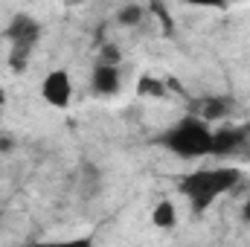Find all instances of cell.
I'll list each match as a JSON object with an SVG mask.
<instances>
[{
	"label": "cell",
	"mask_w": 250,
	"mask_h": 247,
	"mask_svg": "<svg viewBox=\"0 0 250 247\" xmlns=\"http://www.w3.org/2000/svg\"><path fill=\"white\" fill-rule=\"evenodd\" d=\"M245 181V169L236 163H209L187 172L178 181V195L187 201L192 215H204L212 209L215 201L233 195Z\"/></svg>",
	"instance_id": "1"
},
{
	"label": "cell",
	"mask_w": 250,
	"mask_h": 247,
	"mask_svg": "<svg viewBox=\"0 0 250 247\" xmlns=\"http://www.w3.org/2000/svg\"><path fill=\"white\" fill-rule=\"evenodd\" d=\"M146 6H140V3H125L117 9V23L120 26H140L143 21H146Z\"/></svg>",
	"instance_id": "10"
},
{
	"label": "cell",
	"mask_w": 250,
	"mask_h": 247,
	"mask_svg": "<svg viewBox=\"0 0 250 247\" xmlns=\"http://www.w3.org/2000/svg\"><path fill=\"white\" fill-rule=\"evenodd\" d=\"M38 96L47 108L53 111H67L76 99V84H73V76L67 67H53L44 73L41 84H38Z\"/></svg>",
	"instance_id": "3"
},
{
	"label": "cell",
	"mask_w": 250,
	"mask_h": 247,
	"mask_svg": "<svg viewBox=\"0 0 250 247\" xmlns=\"http://www.w3.org/2000/svg\"><path fill=\"white\" fill-rule=\"evenodd\" d=\"M90 90L96 96H117L123 90V67L93 64V70H90Z\"/></svg>",
	"instance_id": "5"
},
{
	"label": "cell",
	"mask_w": 250,
	"mask_h": 247,
	"mask_svg": "<svg viewBox=\"0 0 250 247\" xmlns=\"http://www.w3.org/2000/svg\"><path fill=\"white\" fill-rule=\"evenodd\" d=\"M96 239L93 233H79V236H64V239H38L29 242L26 247H93Z\"/></svg>",
	"instance_id": "9"
},
{
	"label": "cell",
	"mask_w": 250,
	"mask_h": 247,
	"mask_svg": "<svg viewBox=\"0 0 250 247\" xmlns=\"http://www.w3.org/2000/svg\"><path fill=\"white\" fill-rule=\"evenodd\" d=\"M215 128L195 114H184L157 134V145L178 160H212Z\"/></svg>",
	"instance_id": "2"
},
{
	"label": "cell",
	"mask_w": 250,
	"mask_h": 247,
	"mask_svg": "<svg viewBox=\"0 0 250 247\" xmlns=\"http://www.w3.org/2000/svg\"><path fill=\"white\" fill-rule=\"evenodd\" d=\"M134 93L140 99H166L169 96V84L160 76H154V73H143L137 79V84H134Z\"/></svg>",
	"instance_id": "8"
},
{
	"label": "cell",
	"mask_w": 250,
	"mask_h": 247,
	"mask_svg": "<svg viewBox=\"0 0 250 247\" xmlns=\"http://www.w3.org/2000/svg\"><path fill=\"white\" fill-rule=\"evenodd\" d=\"M248 131L239 125H215V140H212V160H227L245 148Z\"/></svg>",
	"instance_id": "4"
},
{
	"label": "cell",
	"mask_w": 250,
	"mask_h": 247,
	"mask_svg": "<svg viewBox=\"0 0 250 247\" xmlns=\"http://www.w3.org/2000/svg\"><path fill=\"white\" fill-rule=\"evenodd\" d=\"M242 221H245V224H250V198L242 204Z\"/></svg>",
	"instance_id": "11"
},
{
	"label": "cell",
	"mask_w": 250,
	"mask_h": 247,
	"mask_svg": "<svg viewBox=\"0 0 250 247\" xmlns=\"http://www.w3.org/2000/svg\"><path fill=\"white\" fill-rule=\"evenodd\" d=\"M148 221H151V227L154 230H175L178 224H181V209H178V204L172 201V198H160L154 206H151V212H148Z\"/></svg>",
	"instance_id": "7"
},
{
	"label": "cell",
	"mask_w": 250,
	"mask_h": 247,
	"mask_svg": "<svg viewBox=\"0 0 250 247\" xmlns=\"http://www.w3.org/2000/svg\"><path fill=\"white\" fill-rule=\"evenodd\" d=\"M3 218H6V215H3V209H0V227H3Z\"/></svg>",
	"instance_id": "12"
},
{
	"label": "cell",
	"mask_w": 250,
	"mask_h": 247,
	"mask_svg": "<svg viewBox=\"0 0 250 247\" xmlns=\"http://www.w3.org/2000/svg\"><path fill=\"white\" fill-rule=\"evenodd\" d=\"M230 111H233V99L224 96V93H212V96H204L201 105H198V111H192V114L215 128V123L224 125V120L230 117Z\"/></svg>",
	"instance_id": "6"
}]
</instances>
